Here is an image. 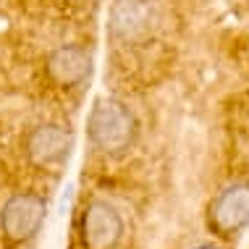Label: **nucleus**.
<instances>
[{"mask_svg":"<svg viewBox=\"0 0 249 249\" xmlns=\"http://www.w3.org/2000/svg\"><path fill=\"white\" fill-rule=\"evenodd\" d=\"M87 134L89 142L103 152H121L134 142L137 121L131 110L116 97H100L95 100L87 118Z\"/></svg>","mask_w":249,"mask_h":249,"instance_id":"obj_1","label":"nucleus"},{"mask_svg":"<svg viewBox=\"0 0 249 249\" xmlns=\"http://www.w3.org/2000/svg\"><path fill=\"white\" fill-rule=\"evenodd\" d=\"M45 213H48V202L39 194L32 192L13 194L0 207V231L8 241H26L45 223Z\"/></svg>","mask_w":249,"mask_h":249,"instance_id":"obj_2","label":"nucleus"},{"mask_svg":"<svg viewBox=\"0 0 249 249\" xmlns=\"http://www.w3.org/2000/svg\"><path fill=\"white\" fill-rule=\"evenodd\" d=\"M207 220L218 236H233L249 223V184H231L215 194L207 207Z\"/></svg>","mask_w":249,"mask_h":249,"instance_id":"obj_3","label":"nucleus"},{"mask_svg":"<svg viewBox=\"0 0 249 249\" xmlns=\"http://www.w3.org/2000/svg\"><path fill=\"white\" fill-rule=\"evenodd\" d=\"M124 236L121 213L110 202L92 199L82 213V244L84 249H113Z\"/></svg>","mask_w":249,"mask_h":249,"instance_id":"obj_4","label":"nucleus"},{"mask_svg":"<svg viewBox=\"0 0 249 249\" xmlns=\"http://www.w3.org/2000/svg\"><path fill=\"white\" fill-rule=\"evenodd\" d=\"M155 5L152 0H113L110 32L121 42L137 45L152 35Z\"/></svg>","mask_w":249,"mask_h":249,"instance_id":"obj_5","label":"nucleus"},{"mask_svg":"<svg viewBox=\"0 0 249 249\" xmlns=\"http://www.w3.org/2000/svg\"><path fill=\"white\" fill-rule=\"evenodd\" d=\"M73 137L60 124H39L26 137V158L35 165H55L69 158Z\"/></svg>","mask_w":249,"mask_h":249,"instance_id":"obj_6","label":"nucleus"},{"mask_svg":"<svg viewBox=\"0 0 249 249\" xmlns=\"http://www.w3.org/2000/svg\"><path fill=\"white\" fill-rule=\"evenodd\" d=\"M45 71L60 87H76L92 73V53L82 45H60L45 60Z\"/></svg>","mask_w":249,"mask_h":249,"instance_id":"obj_7","label":"nucleus"},{"mask_svg":"<svg viewBox=\"0 0 249 249\" xmlns=\"http://www.w3.org/2000/svg\"><path fill=\"white\" fill-rule=\"evenodd\" d=\"M192 249H218V247H213V244H199V247H192Z\"/></svg>","mask_w":249,"mask_h":249,"instance_id":"obj_8","label":"nucleus"}]
</instances>
